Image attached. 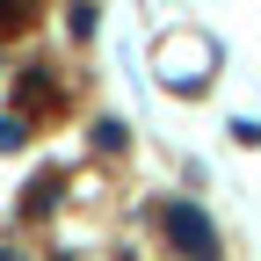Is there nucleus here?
I'll list each match as a JSON object with an SVG mask.
<instances>
[{
	"instance_id": "f257e3e1",
	"label": "nucleus",
	"mask_w": 261,
	"mask_h": 261,
	"mask_svg": "<svg viewBox=\"0 0 261 261\" xmlns=\"http://www.w3.org/2000/svg\"><path fill=\"white\" fill-rule=\"evenodd\" d=\"M167 232H174V247L189 254V261H218V240H211V225H203V211H167Z\"/></svg>"
}]
</instances>
